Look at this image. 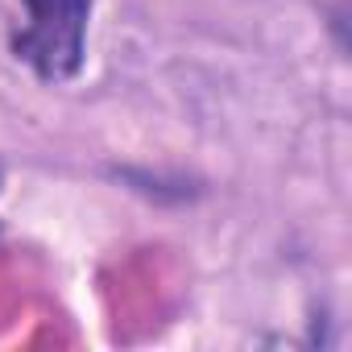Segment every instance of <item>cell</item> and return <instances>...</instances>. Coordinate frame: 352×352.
<instances>
[{
    "label": "cell",
    "mask_w": 352,
    "mask_h": 352,
    "mask_svg": "<svg viewBox=\"0 0 352 352\" xmlns=\"http://www.w3.org/2000/svg\"><path fill=\"white\" fill-rule=\"evenodd\" d=\"M96 0H25L30 25L13 38L21 63L46 83H67L79 75L87 54V21Z\"/></svg>",
    "instance_id": "1"
}]
</instances>
